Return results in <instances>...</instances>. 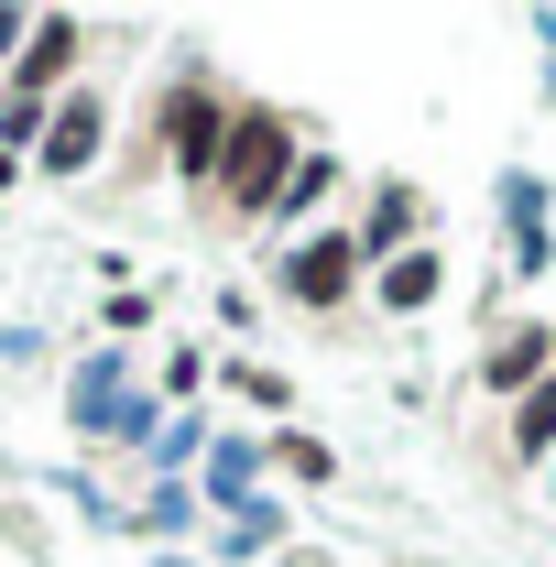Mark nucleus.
I'll return each instance as SVG.
<instances>
[{"label": "nucleus", "instance_id": "20e7f679", "mask_svg": "<svg viewBox=\"0 0 556 567\" xmlns=\"http://www.w3.org/2000/svg\"><path fill=\"white\" fill-rule=\"evenodd\" d=\"M99 132H110V110H99V99H66V110H55V142H44V164L76 175V164L99 153Z\"/></svg>", "mask_w": 556, "mask_h": 567}, {"label": "nucleus", "instance_id": "0eeeda50", "mask_svg": "<svg viewBox=\"0 0 556 567\" xmlns=\"http://www.w3.org/2000/svg\"><path fill=\"white\" fill-rule=\"evenodd\" d=\"M393 240H415V186H382V208L360 229V251H393Z\"/></svg>", "mask_w": 556, "mask_h": 567}, {"label": "nucleus", "instance_id": "423d86ee", "mask_svg": "<svg viewBox=\"0 0 556 567\" xmlns=\"http://www.w3.org/2000/svg\"><path fill=\"white\" fill-rule=\"evenodd\" d=\"M436 284H447V262H436V251H404V262L382 274V306H425Z\"/></svg>", "mask_w": 556, "mask_h": 567}, {"label": "nucleus", "instance_id": "7ed1b4c3", "mask_svg": "<svg viewBox=\"0 0 556 567\" xmlns=\"http://www.w3.org/2000/svg\"><path fill=\"white\" fill-rule=\"evenodd\" d=\"M349 284H360V240H349V229H317V240L284 262V295H295V306H349Z\"/></svg>", "mask_w": 556, "mask_h": 567}, {"label": "nucleus", "instance_id": "f03ea898", "mask_svg": "<svg viewBox=\"0 0 556 567\" xmlns=\"http://www.w3.org/2000/svg\"><path fill=\"white\" fill-rule=\"evenodd\" d=\"M164 142H175V164L218 186V153H229V110H218L208 87H186V99H164Z\"/></svg>", "mask_w": 556, "mask_h": 567}, {"label": "nucleus", "instance_id": "6e6552de", "mask_svg": "<svg viewBox=\"0 0 556 567\" xmlns=\"http://www.w3.org/2000/svg\"><path fill=\"white\" fill-rule=\"evenodd\" d=\"M556 436V382H535V393H524V415H513V447H524V458H535V447H546Z\"/></svg>", "mask_w": 556, "mask_h": 567}, {"label": "nucleus", "instance_id": "9b49d317", "mask_svg": "<svg viewBox=\"0 0 556 567\" xmlns=\"http://www.w3.org/2000/svg\"><path fill=\"white\" fill-rule=\"evenodd\" d=\"M0 186H11V142H0Z\"/></svg>", "mask_w": 556, "mask_h": 567}, {"label": "nucleus", "instance_id": "f257e3e1", "mask_svg": "<svg viewBox=\"0 0 556 567\" xmlns=\"http://www.w3.org/2000/svg\"><path fill=\"white\" fill-rule=\"evenodd\" d=\"M284 153H295V132H284L274 110H240V121H229V153H218V208L262 218L274 186H284Z\"/></svg>", "mask_w": 556, "mask_h": 567}, {"label": "nucleus", "instance_id": "39448f33", "mask_svg": "<svg viewBox=\"0 0 556 567\" xmlns=\"http://www.w3.org/2000/svg\"><path fill=\"white\" fill-rule=\"evenodd\" d=\"M66 66H76V22H44V33H33V55H22V99H33V87H55Z\"/></svg>", "mask_w": 556, "mask_h": 567}, {"label": "nucleus", "instance_id": "1a4fd4ad", "mask_svg": "<svg viewBox=\"0 0 556 567\" xmlns=\"http://www.w3.org/2000/svg\"><path fill=\"white\" fill-rule=\"evenodd\" d=\"M535 360H546V339H513V350H491V382H524Z\"/></svg>", "mask_w": 556, "mask_h": 567}, {"label": "nucleus", "instance_id": "9d476101", "mask_svg": "<svg viewBox=\"0 0 556 567\" xmlns=\"http://www.w3.org/2000/svg\"><path fill=\"white\" fill-rule=\"evenodd\" d=\"M11 44H22V11H0V55H11Z\"/></svg>", "mask_w": 556, "mask_h": 567}]
</instances>
